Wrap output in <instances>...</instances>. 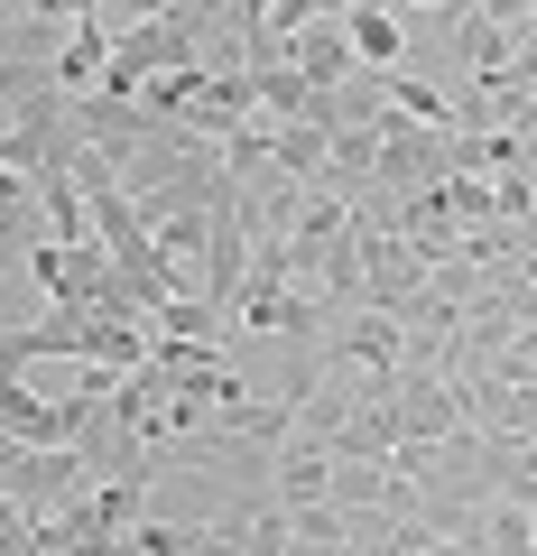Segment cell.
I'll list each match as a JSON object with an SVG mask.
<instances>
[{
  "mask_svg": "<svg viewBox=\"0 0 537 556\" xmlns=\"http://www.w3.org/2000/svg\"><path fill=\"white\" fill-rule=\"evenodd\" d=\"M93 482L102 473L84 455H65V445H10V455H0V501H10L20 519H38V529H56Z\"/></svg>",
  "mask_w": 537,
  "mask_h": 556,
  "instance_id": "6da1fadb",
  "label": "cell"
},
{
  "mask_svg": "<svg viewBox=\"0 0 537 556\" xmlns=\"http://www.w3.org/2000/svg\"><path fill=\"white\" fill-rule=\"evenodd\" d=\"M287 65H297V84H306V93H343V84L361 75V56H353V20H343V0H334V10L316 0V20H306L297 38H287Z\"/></svg>",
  "mask_w": 537,
  "mask_h": 556,
  "instance_id": "7a4b0ae2",
  "label": "cell"
},
{
  "mask_svg": "<svg viewBox=\"0 0 537 556\" xmlns=\"http://www.w3.org/2000/svg\"><path fill=\"white\" fill-rule=\"evenodd\" d=\"M473 417H463V390L436 371H398V445H445L463 437Z\"/></svg>",
  "mask_w": 537,
  "mask_h": 556,
  "instance_id": "3957f363",
  "label": "cell"
},
{
  "mask_svg": "<svg viewBox=\"0 0 537 556\" xmlns=\"http://www.w3.org/2000/svg\"><path fill=\"white\" fill-rule=\"evenodd\" d=\"M343 20H353L361 75H398V56H408V10H389V0H343Z\"/></svg>",
  "mask_w": 537,
  "mask_h": 556,
  "instance_id": "277c9868",
  "label": "cell"
},
{
  "mask_svg": "<svg viewBox=\"0 0 537 556\" xmlns=\"http://www.w3.org/2000/svg\"><path fill=\"white\" fill-rule=\"evenodd\" d=\"M269 492H279L287 510H316V501H334V455H306V445H287Z\"/></svg>",
  "mask_w": 537,
  "mask_h": 556,
  "instance_id": "5b68a950",
  "label": "cell"
},
{
  "mask_svg": "<svg viewBox=\"0 0 537 556\" xmlns=\"http://www.w3.org/2000/svg\"><path fill=\"white\" fill-rule=\"evenodd\" d=\"M482 547L491 556H537V510L528 501H491L482 510Z\"/></svg>",
  "mask_w": 537,
  "mask_h": 556,
  "instance_id": "8992f818",
  "label": "cell"
},
{
  "mask_svg": "<svg viewBox=\"0 0 537 556\" xmlns=\"http://www.w3.org/2000/svg\"><path fill=\"white\" fill-rule=\"evenodd\" d=\"M510 84H519V93H537V38L510 47Z\"/></svg>",
  "mask_w": 537,
  "mask_h": 556,
  "instance_id": "52a82bcc",
  "label": "cell"
},
{
  "mask_svg": "<svg viewBox=\"0 0 537 556\" xmlns=\"http://www.w3.org/2000/svg\"><path fill=\"white\" fill-rule=\"evenodd\" d=\"M10 139H20V121H10V102H0V149H10Z\"/></svg>",
  "mask_w": 537,
  "mask_h": 556,
  "instance_id": "ba28073f",
  "label": "cell"
}]
</instances>
